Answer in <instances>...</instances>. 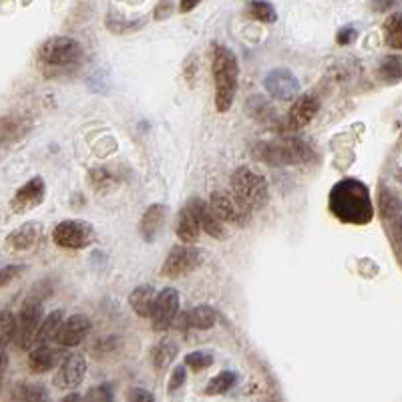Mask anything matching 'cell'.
<instances>
[{"mask_svg": "<svg viewBox=\"0 0 402 402\" xmlns=\"http://www.w3.org/2000/svg\"><path fill=\"white\" fill-rule=\"evenodd\" d=\"M328 210L348 226H368L374 217L370 192L356 177H344L334 185L328 195Z\"/></svg>", "mask_w": 402, "mask_h": 402, "instance_id": "cell-1", "label": "cell"}, {"mask_svg": "<svg viewBox=\"0 0 402 402\" xmlns=\"http://www.w3.org/2000/svg\"><path fill=\"white\" fill-rule=\"evenodd\" d=\"M211 72L215 81V109L219 113H228L233 105L240 79L238 59L228 47H215L211 59Z\"/></svg>", "mask_w": 402, "mask_h": 402, "instance_id": "cell-2", "label": "cell"}, {"mask_svg": "<svg viewBox=\"0 0 402 402\" xmlns=\"http://www.w3.org/2000/svg\"><path fill=\"white\" fill-rule=\"evenodd\" d=\"M252 157L265 165H302L314 159L308 143L296 137H281L278 141H260L252 149Z\"/></svg>", "mask_w": 402, "mask_h": 402, "instance_id": "cell-3", "label": "cell"}, {"mask_svg": "<svg viewBox=\"0 0 402 402\" xmlns=\"http://www.w3.org/2000/svg\"><path fill=\"white\" fill-rule=\"evenodd\" d=\"M231 192L247 211L263 210L268 199H270L265 177L252 171L249 167H238L233 171V175H231Z\"/></svg>", "mask_w": 402, "mask_h": 402, "instance_id": "cell-4", "label": "cell"}, {"mask_svg": "<svg viewBox=\"0 0 402 402\" xmlns=\"http://www.w3.org/2000/svg\"><path fill=\"white\" fill-rule=\"evenodd\" d=\"M83 56V47L70 36H51L38 47V61L49 67H67L79 63Z\"/></svg>", "mask_w": 402, "mask_h": 402, "instance_id": "cell-5", "label": "cell"}, {"mask_svg": "<svg viewBox=\"0 0 402 402\" xmlns=\"http://www.w3.org/2000/svg\"><path fill=\"white\" fill-rule=\"evenodd\" d=\"M97 240L95 226L85 219H65L53 229V242L65 249H85Z\"/></svg>", "mask_w": 402, "mask_h": 402, "instance_id": "cell-6", "label": "cell"}, {"mask_svg": "<svg viewBox=\"0 0 402 402\" xmlns=\"http://www.w3.org/2000/svg\"><path fill=\"white\" fill-rule=\"evenodd\" d=\"M42 300L35 296H29L24 300L20 314H18V332L15 342H17L18 350L26 352L36 344V332L40 328L42 322Z\"/></svg>", "mask_w": 402, "mask_h": 402, "instance_id": "cell-7", "label": "cell"}, {"mask_svg": "<svg viewBox=\"0 0 402 402\" xmlns=\"http://www.w3.org/2000/svg\"><path fill=\"white\" fill-rule=\"evenodd\" d=\"M203 263V252L193 244L175 245L169 249L163 268H161V276L165 278H183L187 274L195 272L199 265Z\"/></svg>", "mask_w": 402, "mask_h": 402, "instance_id": "cell-8", "label": "cell"}, {"mask_svg": "<svg viewBox=\"0 0 402 402\" xmlns=\"http://www.w3.org/2000/svg\"><path fill=\"white\" fill-rule=\"evenodd\" d=\"M179 312V292L175 288H163L155 297L151 324L155 332H165L173 326L175 318Z\"/></svg>", "mask_w": 402, "mask_h": 402, "instance_id": "cell-9", "label": "cell"}, {"mask_svg": "<svg viewBox=\"0 0 402 402\" xmlns=\"http://www.w3.org/2000/svg\"><path fill=\"white\" fill-rule=\"evenodd\" d=\"M263 87L272 99H278V101H294L300 95V81L296 75L288 69L270 70L263 79Z\"/></svg>", "mask_w": 402, "mask_h": 402, "instance_id": "cell-10", "label": "cell"}, {"mask_svg": "<svg viewBox=\"0 0 402 402\" xmlns=\"http://www.w3.org/2000/svg\"><path fill=\"white\" fill-rule=\"evenodd\" d=\"M87 376V358L79 352H72L63 358L59 372L54 374L53 382L61 390H70L77 388Z\"/></svg>", "mask_w": 402, "mask_h": 402, "instance_id": "cell-11", "label": "cell"}, {"mask_svg": "<svg viewBox=\"0 0 402 402\" xmlns=\"http://www.w3.org/2000/svg\"><path fill=\"white\" fill-rule=\"evenodd\" d=\"M47 197V185H45V179L42 177H33L29 179L24 185H20L17 193L13 195L10 199V210L13 213H26V211L38 208Z\"/></svg>", "mask_w": 402, "mask_h": 402, "instance_id": "cell-12", "label": "cell"}, {"mask_svg": "<svg viewBox=\"0 0 402 402\" xmlns=\"http://www.w3.org/2000/svg\"><path fill=\"white\" fill-rule=\"evenodd\" d=\"M210 203L211 208L215 210V213L226 222V224H231V226H245L247 224V217L252 211H247L235 199V195H229L226 192H213L210 195Z\"/></svg>", "mask_w": 402, "mask_h": 402, "instance_id": "cell-13", "label": "cell"}, {"mask_svg": "<svg viewBox=\"0 0 402 402\" xmlns=\"http://www.w3.org/2000/svg\"><path fill=\"white\" fill-rule=\"evenodd\" d=\"M318 111H320V101H318L316 95H302V97H296L292 107H290V113H288V129H290V131H302V129H306L310 123L314 121Z\"/></svg>", "mask_w": 402, "mask_h": 402, "instance_id": "cell-14", "label": "cell"}, {"mask_svg": "<svg viewBox=\"0 0 402 402\" xmlns=\"http://www.w3.org/2000/svg\"><path fill=\"white\" fill-rule=\"evenodd\" d=\"M91 332V320L85 314H72L65 318L61 330L56 334V344L63 348H72L79 346Z\"/></svg>", "mask_w": 402, "mask_h": 402, "instance_id": "cell-15", "label": "cell"}, {"mask_svg": "<svg viewBox=\"0 0 402 402\" xmlns=\"http://www.w3.org/2000/svg\"><path fill=\"white\" fill-rule=\"evenodd\" d=\"M190 206H192L193 211H195L201 229H203L208 235L215 238V240H226V238H228V229L224 228L226 222L215 213V210L211 208V203L203 201L201 197H193V199H190Z\"/></svg>", "mask_w": 402, "mask_h": 402, "instance_id": "cell-16", "label": "cell"}, {"mask_svg": "<svg viewBox=\"0 0 402 402\" xmlns=\"http://www.w3.org/2000/svg\"><path fill=\"white\" fill-rule=\"evenodd\" d=\"M40 235H42V226L38 222H29V224H22L15 231H10L4 238V247L13 254L29 252L40 242Z\"/></svg>", "mask_w": 402, "mask_h": 402, "instance_id": "cell-17", "label": "cell"}, {"mask_svg": "<svg viewBox=\"0 0 402 402\" xmlns=\"http://www.w3.org/2000/svg\"><path fill=\"white\" fill-rule=\"evenodd\" d=\"M167 213H169V208L165 203H153L141 215L139 233L147 244H153L157 240V235L167 222Z\"/></svg>", "mask_w": 402, "mask_h": 402, "instance_id": "cell-18", "label": "cell"}, {"mask_svg": "<svg viewBox=\"0 0 402 402\" xmlns=\"http://www.w3.org/2000/svg\"><path fill=\"white\" fill-rule=\"evenodd\" d=\"M59 362H63V350L49 346V342L36 344L29 354V368L33 374H45L53 370Z\"/></svg>", "mask_w": 402, "mask_h": 402, "instance_id": "cell-19", "label": "cell"}, {"mask_svg": "<svg viewBox=\"0 0 402 402\" xmlns=\"http://www.w3.org/2000/svg\"><path fill=\"white\" fill-rule=\"evenodd\" d=\"M217 322V312L211 306H195L193 310L175 318L177 328H195V330H210Z\"/></svg>", "mask_w": 402, "mask_h": 402, "instance_id": "cell-20", "label": "cell"}, {"mask_svg": "<svg viewBox=\"0 0 402 402\" xmlns=\"http://www.w3.org/2000/svg\"><path fill=\"white\" fill-rule=\"evenodd\" d=\"M175 233L179 238L181 244H195L199 240V233H201V226H199V219L195 215L193 208L187 203L183 206L179 213H177V222H175Z\"/></svg>", "mask_w": 402, "mask_h": 402, "instance_id": "cell-21", "label": "cell"}, {"mask_svg": "<svg viewBox=\"0 0 402 402\" xmlns=\"http://www.w3.org/2000/svg\"><path fill=\"white\" fill-rule=\"evenodd\" d=\"M155 297H157V294H155L153 286H149V284L137 286V288L129 294V306L133 308V312L139 316V318H151Z\"/></svg>", "mask_w": 402, "mask_h": 402, "instance_id": "cell-22", "label": "cell"}, {"mask_svg": "<svg viewBox=\"0 0 402 402\" xmlns=\"http://www.w3.org/2000/svg\"><path fill=\"white\" fill-rule=\"evenodd\" d=\"M63 322H65V310H53L51 314L45 316L40 322V328L36 332V344H45V342L54 340Z\"/></svg>", "mask_w": 402, "mask_h": 402, "instance_id": "cell-23", "label": "cell"}, {"mask_svg": "<svg viewBox=\"0 0 402 402\" xmlns=\"http://www.w3.org/2000/svg\"><path fill=\"white\" fill-rule=\"evenodd\" d=\"M13 401L20 402H40L49 401V390L42 385H33V382H18L13 386Z\"/></svg>", "mask_w": 402, "mask_h": 402, "instance_id": "cell-24", "label": "cell"}, {"mask_svg": "<svg viewBox=\"0 0 402 402\" xmlns=\"http://www.w3.org/2000/svg\"><path fill=\"white\" fill-rule=\"evenodd\" d=\"M238 380H240V376H238L233 370H224V372H219L217 376H213L210 382H208L206 394H210V396L224 394V392H228V390H231L233 386L238 385Z\"/></svg>", "mask_w": 402, "mask_h": 402, "instance_id": "cell-25", "label": "cell"}, {"mask_svg": "<svg viewBox=\"0 0 402 402\" xmlns=\"http://www.w3.org/2000/svg\"><path fill=\"white\" fill-rule=\"evenodd\" d=\"M175 356H177V344L175 342H161L151 350V362H153L155 370H165V368L171 366Z\"/></svg>", "mask_w": 402, "mask_h": 402, "instance_id": "cell-26", "label": "cell"}, {"mask_svg": "<svg viewBox=\"0 0 402 402\" xmlns=\"http://www.w3.org/2000/svg\"><path fill=\"white\" fill-rule=\"evenodd\" d=\"M385 40L390 49L402 51V13H394L386 18Z\"/></svg>", "mask_w": 402, "mask_h": 402, "instance_id": "cell-27", "label": "cell"}, {"mask_svg": "<svg viewBox=\"0 0 402 402\" xmlns=\"http://www.w3.org/2000/svg\"><path fill=\"white\" fill-rule=\"evenodd\" d=\"M378 77L386 83H396L402 79V56L390 54L385 56L378 65Z\"/></svg>", "mask_w": 402, "mask_h": 402, "instance_id": "cell-28", "label": "cell"}, {"mask_svg": "<svg viewBox=\"0 0 402 402\" xmlns=\"http://www.w3.org/2000/svg\"><path fill=\"white\" fill-rule=\"evenodd\" d=\"M247 17L258 20V22L270 24V22H276V20H278V13H276V8H274L270 2H265V0H254V2H249V6H247Z\"/></svg>", "mask_w": 402, "mask_h": 402, "instance_id": "cell-29", "label": "cell"}, {"mask_svg": "<svg viewBox=\"0 0 402 402\" xmlns=\"http://www.w3.org/2000/svg\"><path fill=\"white\" fill-rule=\"evenodd\" d=\"M18 332V318L10 310H4L2 318H0V344L2 350H6V346L10 342H15Z\"/></svg>", "mask_w": 402, "mask_h": 402, "instance_id": "cell-30", "label": "cell"}, {"mask_svg": "<svg viewBox=\"0 0 402 402\" xmlns=\"http://www.w3.org/2000/svg\"><path fill=\"white\" fill-rule=\"evenodd\" d=\"M380 210L385 217H394L402 210L401 197L390 190H380Z\"/></svg>", "mask_w": 402, "mask_h": 402, "instance_id": "cell-31", "label": "cell"}, {"mask_svg": "<svg viewBox=\"0 0 402 402\" xmlns=\"http://www.w3.org/2000/svg\"><path fill=\"white\" fill-rule=\"evenodd\" d=\"M213 364V354L208 352V350H195V352H190L185 356V366L192 368L195 372L199 370H206Z\"/></svg>", "mask_w": 402, "mask_h": 402, "instance_id": "cell-32", "label": "cell"}, {"mask_svg": "<svg viewBox=\"0 0 402 402\" xmlns=\"http://www.w3.org/2000/svg\"><path fill=\"white\" fill-rule=\"evenodd\" d=\"M88 183H91V187L93 190H97V192H107V190H111L113 185H115V179H113V175L109 173L107 169H93L91 173H88Z\"/></svg>", "mask_w": 402, "mask_h": 402, "instance_id": "cell-33", "label": "cell"}, {"mask_svg": "<svg viewBox=\"0 0 402 402\" xmlns=\"http://www.w3.org/2000/svg\"><path fill=\"white\" fill-rule=\"evenodd\" d=\"M113 399H115V392H113V386L111 385L93 386L85 394V401L91 402H111Z\"/></svg>", "mask_w": 402, "mask_h": 402, "instance_id": "cell-34", "label": "cell"}, {"mask_svg": "<svg viewBox=\"0 0 402 402\" xmlns=\"http://www.w3.org/2000/svg\"><path fill=\"white\" fill-rule=\"evenodd\" d=\"M22 272H26V265H24V263H10V265H4L2 272H0V286L6 288L8 281L18 278Z\"/></svg>", "mask_w": 402, "mask_h": 402, "instance_id": "cell-35", "label": "cell"}, {"mask_svg": "<svg viewBox=\"0 0 402 402\" xmlns=\"http://www.w3.org/2000/svg\"><path fill=\"white\" fill-rule=\"evenodd\" d=\"M185 380H187V370H185V366H175L171 376H169V382H167V392L173 394L175 390H179L181 386L185 385Z\"/></svg>", "mask_w": 402, "mask_h": 402, "instance_id": "cell-36", "label": "cell"}, {"mask_svg": "<svg viewBox=\"0 0 402 402\" xmlns=\"http://www.w3.org/2000/svg\"><path fill=\"white\" fill-rule=\"evenodd\" d=\"M356 36H358V33H356V29H354V26H344V29H340V31H338V35H336V42H338L340 47H348V45H352V42L356 40Z\"/></svg>", "mask_w": 402, "mask_h": 402, "instance_id": "cell-37", "label": "cell"}, {"mask_svg": "<svg viewBox=\"0 0 402 402\" xmlns=\"http://www.w3.org/2000/svg\"><path fill=\"white\" fill-rule=\"evenodd\" d=\"M127 399L133 402H153L155 401V396L151 394V392H147L145 388H139V386H135V388H131L129 390V394H127Z\"/></svg>", "mask_w": 402, "mask_h": 402, "instance_id": "cell-38", "label": "cell"}, {"mask_svg": "<svg viewBox=\"0 0 402 402\" xmlns=\"http://www.w3.org/2000/svg\"><path fill=\"white\" fill-rule=\"evenodd\" d=\"M117 346V338L115 336H111V338H101L99 342H97V346H93V350H97L99 354H109V352H113Z\"/></svg>", "mask_w": 402, "mask_h": 402, "instance_id": "cell-39", "label": "cell"}, {"mask_svg": "<svg viewBox=\"0 0 402 402\" xmlns=\"http://www.w3.org/2000/svg\"><path fill=\"white\" fill-rule=\"evenodd\" d=\"M368 4L374 13H386L396 4V0H368Z\"/></svg>", "mask_w": 402, "mask_h": 402, "instance_id": "cell-40", "label": "cell"}, {"mask_svg": "<svg viewBox=\"0 0 402 402\" xmlns=\"http://www.w3.org/2000/svg\"><path fill=\"white\" fill-rule=\"evenodd\" d=\"M195 72H197V56L192 54V56H187V63H185V79L193 81V79H195Z\"/></svg>", "mask_w": 402, "mask_h": 402, "instance_id": "cell-41", "label": "cell"}, {"mask_svg": "<svg viewBox=\"0 0 402 402\" xmlns=\"http://www.w3.org/2000/svg\"><path fill=\"white\" fill-rule=\"evenodd\" d=\"M169 13H171V4L165 0L163 4H159L157 8H155V18L157 20H165V18L169 17Z\"/></svg>", "mask_w": 402, "mask_h": 402, "instance_id": "cell-42", "label": "cell"}, {"mask_svg": "<svg viewBox=\"0 0 402 402\" xmlns=\"http://www.w3.org/2000/svg\"><path fill=\"white\" fill-rule=\"evenodd\" d=\"M199 2H201V0H181V2H179V10H181V13H192Z\"/></svg>", "mask_w": 402, "mask_h": 402, "instance_id": "cell-43", "label": "cell"}, {"mask_svg": "<svg viewBox=\"0 0 402 402\" xmlns=\"http://www.w3.org/2000/svg\"><path fill=\"white\" fill-rule=\"evenodd\" d=\"M85 396H81V394H77V392H72V394H67V396H63V401L65 402H79L83 401Z\"/></svg>", "mask_w": 402, "mask_h": 402, "instance_id": "cell-44", "label": "cell"}, {"mask_svg": "<svg viewBox=\"0 0 402 402\" xmlns=\"http://www.w3.org/2000/svg\"><path fill=\"white\" fill-rule=\"evenodd\" d=\"M399 231H401V238H402V217H401V222H399Z\"/></svg>", "mask_w": 402, "mask_h": 402, "instance_id": "cell-45", "label": "cell"}]
</instances>
